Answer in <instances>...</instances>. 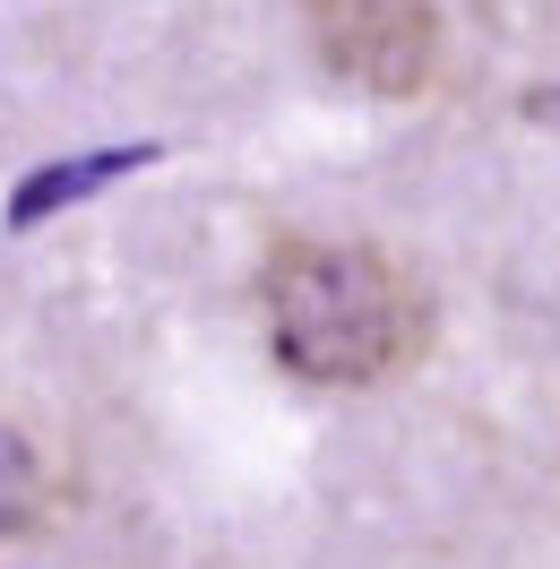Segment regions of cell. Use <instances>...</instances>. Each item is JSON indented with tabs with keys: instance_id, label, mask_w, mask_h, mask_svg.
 Here are the masks:
<instances>
[{
	"instance_id": "obj_3",
	"label": "cell",
	"mask_w": 560,
	"mask_h": 569,
	"mask_svg": "<svg viewBox=\"0 0 560 569\" xmlns=\"http://www.w3.org/2000/svg\"><path fill=\"white\" fill-rule=\"evenodd\" d=\"M43 500H52V483H43L36 440H27L18 423H0V543L36 527V518H43Z\"/></svg>"
},
{
	"instance_id": "obj_2",
	"label": "cell",
	"mask_w": 560,
	"mask_h": 569,
	"mask_svg": "<svg viewBox=\"0 0 560 569\" xmlns=\"http://www.w3.org/2000/svg\"><path fill=\"white\" fill-rule=\"evenodd\" d=\"M311 52L380 104H406L440 78V0H302Z\"/></svg>"
},
{
	"instance_id": "obj_4",
	"label": "cell",
	"mask_w": 560,
	"mask_h": 569,
	"mask_svg": "<svg viewBox=\"0 0 560 569\" xmlns=\"http://www.w3.org/2000/svg\"><path fill=\"white\" fill-rule=\"evenodd\" d=\"M130 164H147V147H112V156H87V164H52L36 190H18V199H9V224H36L43 208H61V199H78V190H96V181L130 173Z\"/></svg>"
},
{
	"instance_id": "obj_1",
	"label": "cell",
	"mask_w": 560,
	"mask_h": 569,
	"mask_svg": "<svg viewBox=\"0 0 560 569\" xmlns=\"http://www.w3.org/2000/svg\"><path fill=\"white\" fill-rule=\"evenodd\" d=\"M259 320L302 389H388L431 346V293L371 242H277Z\"/></svg>"
}]
</instances>
